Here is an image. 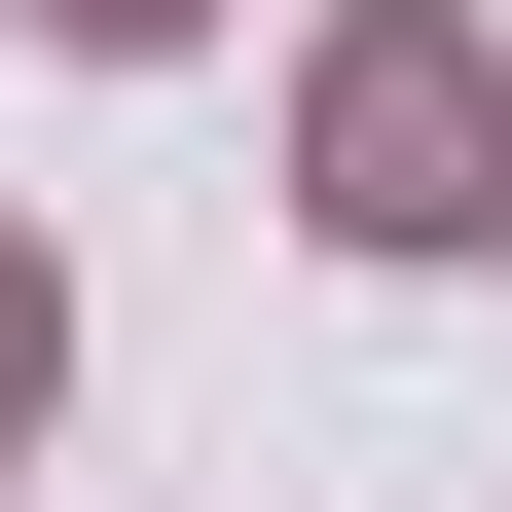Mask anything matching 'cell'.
<instances>
[{
    "label": "cell",
    "instance_id": "obj_1",
    "mask_svg": "<svg viewBox=\"0 0 512 512\" xmlns=\"http://www.w3.org/2000/svg\"><path fill=\"white\" fill-rule=\"evenodd\" d=\"M330 220H366V256L476 220V37H330Z\"/></svg>",
    "mask_w": 512,
    "mask_h": 512
},
{
    "label": "cell",
    "instance_id": "obj_2",
    "mask_svg": "<svg viewBox=\"0 0 512 512\" xmlns=\"http://www.w3.org/2000/svg\"><path fill=\"white\" fill-rule=\"evenodd\" d=\"M0 403H37V256H0Z\"/></svg>",
    "mask_w": 512,
    "mask_h": 512
}]
</instances>
